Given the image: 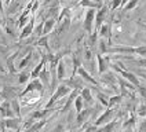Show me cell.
<instances>
[{"label":"cell","instance_id":"obj_23","mask_svg":"<svg viewBox=\"0 0 146 132\" xmlns=\"http://www.w3.org/2000/svg\"><path fill=\"white\" fill-rule=\"evenodd\" d=\"M10 103H11V107H13V110H14L15 116L21 118V105H19V98H15V99H13V100H10Z\"/></svg>","mask_w":146,"mask_h":132},{"label":"cell","instance_id":"obj_12","mask_svg":"<svg viewBox=\"0 0 146 132\" xmlns=\"http://www.w3.org/2000/svg\"><path fill=\"white\" fill-rule=\"evenodd\" d=\"M97 61H98V73L104 74L108 72L109 69V61L108 58H104L102 54H97Z\"/></svg>","mask_w":146,"mask_h":132},{"label":"cell","instance_id":"obj_26","mask_svg":"<svg viewBox=\"0 0 146 132\" xmlns=\"http://www.w3.org/2000/svg\"><path fill=\"white\" fill-rule=\"evenodd\" d=\"M123 100V95H113L109 98V106L108 107H114L116 105H119Z\"/></svg>","mask_w":146,"mask_h":132},{"label":"cell","instance_id":"obj_28","mask_svg":"<svg viewBox=\"0 0 146 132\" xmlns=\"http://www.w3.org/2000/svg\"><path fill=\"white\" fill-rule=\"evenodd\" d=\"M37 44L41 46V47H44V48H47L50 51V47H48V36H41L40 39L37 40Z\"/></svg>","mask_w":146,"mask_h":132},{"label":"cell","instance_id":"obj_24","mask_svg":"<svg viewBox=\"0 0 146 132\" xmlns=\"http://www.w3.org/2000/svg\"><path fill=\"white\" fill-rule=\"evenodd\" d=\"M29 79H31V72H29L28 69H24L22 72H19V79H18V82H19V84H25Z\"/></svg>","mask_w":146,"mask_h":132},{"label":"cell","instance_id":"obj_15","mask_svg":"<svg viewBox=\"0 0 146 132\" xmlns=\"http://www.w3.org/2000/svg\"><path fill=\"white\" fill-rule=\"evenodd\" d=\"M119 124H120V120H119V118H114V120H112L110 123H108V124H105V125H102V127H99L97 129V132H113Z\"/></svg>","mask_w":146,"mask_h":132},{"label":"cell","instance_id":"obj_38","mask_svg":"<svg viewBox=\"0 0 146 132\" xmlns=\"http://www.w3.org/2000/svg\"><path fill=\"white\" fill-rule=\"evenodd\" d=\"M69 132H73V131H69Z\"/></svg>","mask_w":146,"mask_h":132},{"label":"cell","instance_id":"obj_20","mask_svg":"<svg viewBox=\"0 0 146 132\" xmlns=\"http://www.w3.org/2000/svg\"><path fill=\"white\" fill-rule=\"evenodd\" d=\"M80 95H81V98L84 99V102H86V103H90V105H92V103H94V96H92V92H91L90 88L84 87V88L80 91Z\"/></svg>","mask_w":146,"mask_h":132},{"label":"cell","instance_id":"obj_37","mask_svg":"<svg viewBox=\"0 0 146 132\" xmlns=\"http://www.w3.org/2000/svg\"><path fill=\"white\" fill-rule=\"evenodd\" d=\"M143 22H145V24H146V21H143Z\"/></svg>","mask_w":146,"mask_h":132},{"label":"cell","instance_id":"obj_30","mask_svg":"<svg viewBox=\"0 0 146 132\" xmlns=\"http://www.w3.org/2000/svg\"><path fill=\"white\" fill-rule=\"evenodd\" d=\"M138 116L139 117H146V105L145 103H139L138 106Z\"/></svg>","mask_w":146,"mask_h":132},{"label":"cell","instance_id":"obj_17","mask_svg":"<svg viewBox=\"0 0 146 132\" xmlns=\"http://www.w3.org/2000/svg\"><path fill=\"white\" fill-rule=\"evenodd\" d=\"M57 80L58 81H65V76H66V72H65V62H64V59H61L59 62H58L57 65Z\"/></svg>","mask_w":146,"mask_h":132},{"label":"cell","instance_id":"obj_10","mask_svg":"<svg viewBox=\"0 0 146 132\" xmlns=\"http://www.w3.org/2000/svg\"><path fill=\"white\" fill-rule=\"evenodd\" d=\"M33 29H35V15L32 14L31 21L26 24V26L22 29V32H21V34H19V40H24V39H26V37H29V36L33 33Z\"/></svg>","mask_w":146,"mask_h":132},{"label":"cell","instance_id":"obj_3","mask_svg":"<svg viewBox=\"0 0 146 132\" xmlns=\"http://www.w3.org/2000/svg\"><path fill=\"white\" fill-rule=\"evenodd\" d=\"M112 66H113V69L117 72V73L121 74V77H124V79L130 82V84H132L134 87H137V88H138L139 85H141V84H139L138 77H137L134 73H131V72H128V70H125L124 67H120L119 63H114V65H112Z\"/></svg>","mask_w":146,"mask_h":132},{"label":"cell","instance_id":"obj_16","mask_svg":"<svg viewBox=\"0 0 146 132\" xmlns=\"http://www.w3.org/2000/svg\"><path fill=\"white\" fill-rule=\"evenodd\" d=\"M32 58H33V50L31 48L29 50V52L25 55V58L18 63V66H17V70H19V72H22L24 69H26V66L31 63V61H32Z\"/></svg>","mask_w":146,"mask_h":132},{"label":"cell","instance_id":"obj_33","mask_svg":"<svg viewBox=\"0 0 146 132\" xmlns=\"http://www.w3.org/2000/svg\"><path fill=\"white\" fill-rule=\"evenodd\" d=\"M138 91H139V94L142 95V98L146 99V88L145 87H142V85H139L138 87Z\"/></svg>","mask_w":146,"mask_h":132},{"label":"cell","instance_id":"obj_34","mask_svg":"<svg viewBox=\"0 0 146 132\" xmlns=\"http://www.w3.org/2000/svg\"><path fill=\"white\" fill-rule=\"evenodd\" d=\"M64 129H65L64 124H58L57 127H55V129H54L52 132H64Z\"/></svg>","mask_w":146,"mask_h":132},{"label":"cell","instance_id":"obj_8","mask_svg":"<svg viewBox=\"0 0 146 132\" xmlns=\"http://www.w3.org/2000/svg\"><path fill=\"white\" fill-rule=\"evenodd\" d=\"M0 116L3 118H14V117H17L13 107H11L10 100H4L3 103H0Z\"/></svg>","mask_w":146,"mask_h":132},{"label":"cell","instance_id":"obj_7","mask_svg":"<svg viewBox=\"0 0 146 132\" xmlns=\"http://www.w3.org/2000/svg\"><path fill=\"white\" fill-rule=\"evenodd\" d=\"M108 11H109V7L108 6H102L97 11V15H95V32H98L101 29V26L105 22V18L108 15Z\"/></svg>","mask_w":146,"mask_h":132},{"label":"cell","instance_id":"obj_29","mask_svg":"<svg viewBox=\"0 0 146 132\" xmlns=\"http://www.w3.org/2000/svg\"><path fill=\"white\" fill-rule=\"evenodd\" d=\"M138 3H139V0H130V1L127 3V6L124 7V11H131V10H134V8L137 7Z\"/></svg>","mask_w":146,"mask_h":132},{"label":"cell","instance_id":"obj_32","mask_svg":"<svg viewBox=\"0 0 146 132\" xmlns=\"http://www.w3.org/2000/svg\"><path fill=\"white\" fill-rule=\"evenodd\" d=\"M134 59V58H132ZM139 66H142V67H146V58H139V59H134Z\"/></svg>","mask_w":146,"mask_h":132},{"label":"cell","instance_id":"obj_2","mask_svg":"<svg viewBox=\"0 0 146 132\" xmlns=\"http://www.w3.org/2000/svg\"><path fill=\"white\" fill-rule=\"evenodd\" d=\"M72 92V88L69 87V85H66L65 82H62L61 85H58L57 90L54 91V94L51 95V98H50V100L46 103V106H44V109H52V106H54V103L57 102L59 98H64L65 95H68V94H70Z\"/></svg>","mask_w":146,"mask_h":132},{"label":"cell","instance_id":"obj_6","mask_svg":"<svg viewBox=\"0 0 146 132\" xmlns=\"http://www.w3.org/2000/svg\"><path fill=\"white\" fill-rule=\"evenodd\" d=\"M114 113H116V109H114V107H106L105 112H104V113H102V114H101L97 120H95L94 125L99 128V127H102V125H105V124L110 123L112 120H114V118H113Z\"/></svg>","mask_w":146,"mask_h":132},{"label":"cell","instance_id":"obj_22","mask_svg":"<svg viewBox=\"0 0 146 132\" xmlns=\"http://www.w3.org/2000/svg\"><path fill=\"white\" fill-rule=\"evenodd\" d=\"M95 96H97V99L104 105L105 107H108L109 106V96L108 95H105L104 92H101V91H95Z\"/></svg>","mask_w":146,"mask_h":132},{"label":"cell","instance_id":"obj_31","mask_svg":"<svg viewBox=\"0 0 146 132\" xmlns=\"http://www.w3.org/2000/svg\"><path fill=\"white\" fill-rule=\"evenodd\" d=\"M121 1H123V0H112V4H110V10H116V8L121 7Z\"/></svg>","mask_w":146,"mask_h":132},{"label":"cell","instance_id":"obj_19","mask_svg":"<svg viewBox=\"0 0 146 132\" xmlns=\"http://www.w3.org/2000/svg\"><path fill=\"white\" fill-rule=\"evenodd\" d=\"M47 118L46 120H39V121H36V123L33 124V125H31L29 128H26L24 132H40V129L47 124Z\"/></svg>","mask_w":146,"mask_h":132},{"label":"cell","instance_id":"obj_27","mask_svg":"<svg viewBox=\"0 0 146 132\" xmlns=\"http://www.w3.org/2000/svg\"><path fill=\"white\" fill-rule=\"evenodd\" d=\"M83 103H84V99L81 98V95H79L77 98L74 99V110L77 112V114L83 112Z\"/></svg>","mask_w":146,"mask_h":132},{"label":"cell","instance_id":"obj_11","mask_svg":"<svg viewBox=\"0 0 146 132\" xmlns=\"http://www.w3.org/2000/svg\"><path fill=\"white\" fill-rule=\"evenodd\" d=\"M77 74L80 76V77L83 79V80H84V81L91 82V84H92V85H95L97 88L99 87V82H98L97 80H95V79H94V77H92V76H91V74H90L88 72H87V70L84 69V67H83V66H81V67H79V70H77Z\"/></svg>","mask_w":146,"mask_h":132},{"label":"cell","instance_id":"obj_13","mask_svg":"<svg viewBox=\"0 0 146 132\" xmlns=\"http://www.w3.org/2000/svg\"><path fill=\"white\" fill-rule=\"evenodd\" d=\"M91 113H92V109H91V107L83 109V112H80V113L77 114V117H76V124H77L79 127H81L86 121H88V117L91 116Z\"/></svg>","mask_w":146,"mask_h":132},{"label":"cell","instance_id":"obj_36","mask_svg":"<svg viewBox=\"0 0 146 132\" xmlns=\"http://www.w3.org/2000/svg\"><path fill=\"white\" fill-rule=\"evenodd\" d=\"M6 132H17V131H13V129H6Z\"/></svg>","mask_w":146,"mask_h":132},{"label":"cell","instance_id":"obj_14","mask_svg":"<svg viewBox=\"0 0 146 132\" xmlns=\"http://www.w3.org/2000/svg\"><path fill=\"white\" fill-rule=\"evenodd\" d=\"M4 127L7 129H13V131H18L19 129V124H21V118L19 117H14V118H4L3 120Z\"/></svg>","mask_w":146,"mask_h":132},{"label":"cell","instance_id":"obj_21","mask_svg":"<svg viewBox=\"0 0 146 132\" xmlns=\"http://www.w3.org/2000/svg\"><path fill=\"white\" fill-rule=\"evenodd\" d=\"M39 80L43 82V85H46V87L50 85V72H48V69H47V65L44 66V69L39 74Z\"/></svg>","mask_w":146,"mask_h":132},{"label":"cell","instance_id":"obj_35","mask_svg":"<svg viewBox=\"0 0 146 132\" xmlns=\"http://www.w3.org/2000/svg\"><path fill=\"white\" fill-rule=\"evenodd\" d=\"M10 1H11V0H4V3H6V4H10Z\"/></svg>","mask_w":146,"mask_h":132},{"label":"cell","instance_id":"obj_18","mask_svg":"<svg viewBox=\"0 0 146 132\" xmlns=\"http://www.w3.org/2000/svg\"><path fill=\"white\" fill-rule=\"evenodd\" d=\"M57 24V19L55 18H48L44 21V28H43V36H48L51 30L54 29V26Z\"/></svg>","mask_w":146,"mask_h":132},{"label":"cell","instance_id":"obj_5","mask_svg":"<svg viewBox=\"0 0 146 132\" xmlns=\"http://www.w3.org/2000/svg\"><path fill=\"white\" fill-rule=\"evenodd\" d=\"M29 92H40L41 95H43V94H44V85H43V82H41L39 79L31 80L29 84L26 85V88L18 95V98H19V96H24V95L29 94Z\"/></svg>","mask_w":146,"mask_h":132},{"label":"cell","instance_id":"obj_4","mask_svg":"<svg viewBox=\"0 0 146 132\" xmlns=\"http://www.w3.org/2000/svg\"><path fill=\"white\" fill-rule=\"evenodd\" d=\"M95 15H97V11L95 8H88L87 13H86V16H84V22H83V28L84 30L90 34H92V28L95 25Z\"/></svg>","mask_w":146,"mask_h":132},{"label":"cell","instance_id":"obj_9","mask_svg":"<svg viewBox=\"0 0 146 132\" xmlns=\"http://www.w3.org/2000/svg\"><path fill=\"white\" fill-rule=\"evenodd\" d=\"M41 96L43 95L40 92H29V94H26L24 96H19V99L22 100L24 105H33V103H37Z\"/></svg>","mask_w":146,"mask_h":132},{"label":"cell","instance_id":"obj_25","mask_svg":"<svg viewBox=\"0 0 146 132\" xmlns=\"http://www.w3.org/2000/svg\"><path fill=\"white\" fill-rule=\"evenodd\" d=\"M109 32H110V25L104 24L101 26V29L98 30V34L104 39V37H109Z\"/></svg>","mask_w":146,"mask_h":132},{"label":"cell","instance_id":"obj_1","mask_svg":"<svg viewBox=\"0 0 146 132\" xmlns=\"http://www.w3.org/2000/svg\"><path fill=\"white\" fill-rule=\"evenodd\" d=\"M106 54H137L139 57L146 58V46H141V47H112V48H108Z\"/></svg>","mask_w":146,"mask_h":132}]
</instances>
